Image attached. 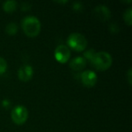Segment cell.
<instances>
[{
    "label": "cell",
    "instance_id": "7a4b0ae2",
    "mask_svg": "<svg viewBox=\"0 0 132 132\" xmlns=\"http://www.w3.org/2000/svg\"><path fill=\"white\" fill-rule=\"evenodd\" d=\"M90 63L96 70L104 71L111 67L113 63V58L108 52H96L93 58L90 60Z\"/></svg>",
    "mask_w": 132,
    "mask_h": 132
},
{
    "label": "cell",
    "instance_id": "30bf717a",
    "mask_svg": "<svg viewBox=\"0 0 132 132\" xmlns=\"http://www.w3.org/2000/svg\"><path fill=\"white\" fill-rule=\"evenodd\" d=\"M18 2L15 0H6L2 3V8L6 12H12L16 9Z\"/></svg>",
    "mask_w": 132,
    "mask_h": 132
},
{
    "label": "cell",
    "instance_id": "4fadbf2b",
    "mask_svg": "<svg viewBox=\"0 0 132 132\" xmlns=\"http://www.w3.org/2000/svg\"><path fill=\"white\" fill-rule=\"evenodd\" d=\"M95 50H94V49H89V50H86V51H84V58L87 60H90L92 58H93V56H94V55L95 54Z\"/></svg>",
    "mask_w": 132,
    "mask_h": 132
},
{
    "label": "cell",
    "instance_id": "277c9868",
    "mask_svg": "<svg viewBox=\"0 0 132 132\" xmlns=\"http://www.w3.org/2000/svg\"><path fill=\"white\" fill-rule=\"evenodd\" d=\"M28 116V110L23 105H16L11 112V118L12 121L18 125L24 124L27 121Z\"/></svg>",
    "mask_w": 132,
    "mask_h": 132
},
{
    "label": "cell",
    "instance_id": "ba28073f",
    "mask_svg": "<svg viewBox=\"0 0 132 132\" xmlns=\"http://www.w3.org/2000/svg\"><path fill=\"white\" fill-rule=\"evenodd\" d=\"M94 14L99 19L102 21L108 20L111 15L110 9L106 5L103 4H100L94 8Z\"/></svg>",
    "mask_w": 132,
    "mask_h": 132
},
{
    "label": "cell",
    "instance_id": "ffe728a7",
    "mask_svg": "<svg viewBox=\"0 0 132 132\" xmlns=\"http://www.w3.org/2000/svg\"><path fill=\"white\" fill-rule=\"evenodd\" d=\"M57 2H60V3H66V2H67V1L66 0V1H57Z\"/></svg>",
    "mask_w": 132,
    "mask_h": 132
},
{
    "label": "cell",
    "instance_id": "8fae6325",
    "mask_svg": "<svg viewBox=\"0 0 132 132\" xmlns=\"http://www.w3.org/2000/svg\"><path fill=\"white\" fill-rule=\"evenodd\" d=\"M18 30H19L18 25L13 22L8 23L5 26V32L9 35H15L17 33Z\"/></svg>",
    "mask_w": 132,
    "mask_h": 132
},
{
    "label": "cell",
    "instance_id": "8992f818",
    "mask_svg": "<svg viewBox=\"0 0 132 132\" xmlns=\"http://www.w3.org/2000/svg\"><path fill=\"white\" fill-rule=\"evenodd\" d=\"M80 79L82 83L88 87H94L97 82V73L90 70H87L80 73Z\"/></svg>",
    "mask_w": 132,
    "mask_h": 132
},
{
    "label": "cell",
    "instance_id": "3957f363",
    "mask_svg": "<svg viewBox=\"0 0 132 132\" xmlns=\"http://www.w3.org/2000/svg\"><path fill=\"white\" fill-rule=\"evenodd\" d=\"M68 46L78 52L84 51L87 46V39L80 32H72L67 38Z\"/></svg>",
    "mask_w": 132,
    "mask_h": 132
},
{
    "label": "cell",
    "instance_id": "9a60e30c",
    "mask_svg": "<svg viewBox=\"0 0 132 132\" xmlns=\"http://www.w3.org/2000/svg\"><path fill=\"white\" fill-rule=\"evenodd\" d=\"M109 29H110V31L111 32L115 33V32H118L119 31V26L116 22H112V23L110 24Z\"/></svg>",
    "mask_w": 132,
    "mask_h": 132
},
{
    "label": "cell",
    "instance_id": "e0dca14e",
    "mask_svg": "<svg viewBox=\"0 0 132 132\" xmlns=\"http://www.w3.org/2000/svg\"><path fill=\"white\" fill-rule=\"evenodd\" d=\"M2 107H4L5 108H8L10 107L11 105V101L8 99H4L2 101Z\"/></svg>",
    "mask_w": 132,
    "mask_h": 132
},
{
    "label": "cell",
    "instance_id": "2e32d148",
    "mask_svg": "<svg viewBox=\"0 0 132 132\" xmlns=\"http://www.w3.org/2000/svg\"><path fill=\"white\" fill-rule=\"evenodd\" d=\"M83 4L80 2H74L73 4V9L76 11H80L83 9Z\"/></svg>",
    "mask_w": 132,
    "mask_h": 132
},
{
    "label": "cell",
    "instance_id": "6da1fadb",
    "mask_svg": "<svg viewBox=\"0 0 132 132\" xmlns=\"http://www.w3.org/2000/svg\"><path fill=\"white\" fill-rule=\"evenodd\" d=\"M21 26L23 32L29 37L36 36L41 30V22L34 15H26L21 21Z\"/></svg>",
    "mask_w": 132,
    "mask_h": 132
},
{
    "label": "cell",
    "instance_id": "9c48e42d",
    "mask_svg": "<svg viewBox=\"0 0 132 132\" xmlns=\"http://www.w3.org/2000/svg\"><path fill=\"white\" fill-rule=\"evenodd\" d=\"M86 65H87V60L83 56H76L73 58L70 62V68L76 71H79L84 69Z\"/></svg>",
    "mask_w": 132,
    "mask_h": 132
},
{
    "label": "cell",
    "instance_id": "d6986e66",
    "mask_svg": "<svg viewBox=\"0 0 132 132\" xmlns=\"http://www.w3.org/2000/svg\"><path fill=\"white\" fill-rule=\"evenodd\" d=\"M30 7H31V6H30V5H29L28 2H23V3L22 4L21 9H22V10H28V9H29Z\"/></svg>",
    "mask_w": 132,
    "mask_h": 132
},
{
    "label": "cell",
    "instance_id": "5b68a950",
    "mask_svg": "<svg viewBox=\"0 0 132 132\" xmlns=\"http://www.w3.org/2000/svg\"><path fill=\"white\" fill-rule=\"evenodd\" d=\"M70 54L71 52L70 48L64 44L58 45L54 51V56L56 60L61 63L67 62L70 58Z\"/></svg>",
    "mask_w": 132,
    "mask_h": 132
},
{
    "label": "cell",
    "instance_id": "52a82bcc",
    "mask_svg": "<svg viewBox=\"0 0 132 132\" xmlns=\"http://www.w3.org/2000/svg\"><path fill=\"white\" fill-rule=\"evenodd\" d=\"M33 76L32 67L29 64H24L21 66L18 70V77L23 82H27L32 79Z\"/></svg>",
    "mask_w": 132,
    "mask_h": 132
},
{
    "label": "cell",
    "instance_id": "ac0fdd59",
    "mask_svg": "<svg viewBox=\"0 0 132 132\" xmlns=\"http://www.w3.org/2000/svg\"><path fill=\"white\" fill-rule=\"evenodd\" d=\"M132 70L131 68H129L128 72H127V78H128V81L129 83V84H131V80H132Z\"/></svg>",
    "mask_w": 132,
    "mask_h": 132
},
{
    "label": "cell",
    "instance_id": "5bb4252c",
    "mask_svg": "<svg viewBox=\"0 0 132 132\" xmlns=\"http://www.w3.org/2000/svg\"><path fill=\"white\" fill-rule=\"evenodd\" d=\"M7 67H8V64H7L6 60L2 56H0V74H2L6 71Z\"/></svg>",
    "mask_w": 132,
    "mask_h": 132
},
{
    "label": "cell",
    "instance_id": "7c38bea8",
    "mask_svg": "<svg viewBox=\"0 0 132 132\" xmlns=\"http://www.w3.org/2000/svg\"><path fill=\"white\" fill-rule=\"evenodd\" d=\"M124 20L128 26H131L132 23V8L129 6L124 12Z\"/></svg>",
    "mask_w": 132,
    "mask_h": 132
}]
</instances>
